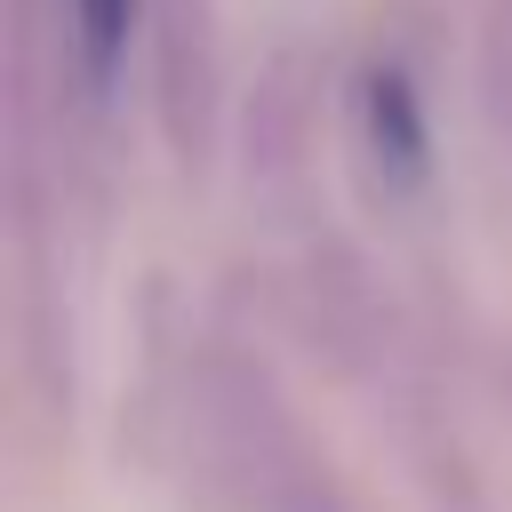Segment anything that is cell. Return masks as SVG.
Wrapping results in <instances>:
<instances>
[{
    "mask_svg": "<svg viewBox=\"0 0 512 512\" xmlns=\"http://www.w3.org/2000/svg\"><path fill=\"white\" fill-rule=\"evenodd\" d=\"M368 120H376V152H384V168H392L400 184H416V176H424V128H416L408 80L376 72V80H368Z\"/></svg>",
    "mask_w": 512,
    "mask_h": 512,
    "instance_id": "1",
    "label": "cell"
},
{
    "mask_svg": "<svg viewBox=\"0 0 512 512\" xmlns=\"http://www.w3.org/2000/svg\"><path fill=\"white\" fill-rule=\"evenodd\" d=\"M128 24H136V0H80V64H88V80H96V88L120 72Z\"/></svg>",
    "mask_w": 512,
    "mask_h": 512,
    "instance_id": "2",
    "label": "cell"
}]
</instances>
